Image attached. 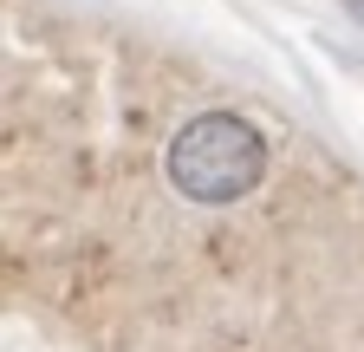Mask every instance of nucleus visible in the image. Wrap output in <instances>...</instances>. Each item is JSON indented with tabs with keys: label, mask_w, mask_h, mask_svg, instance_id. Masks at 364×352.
I'll return each mask as SVG.
<instances>
[{
	"label": "nucleus",
	"mask_w": 364,
	"mask_h": 352,
	"mask_svg": "<svg viewBox=\"0 0 364 352\" xmlns=\"http://www.w3.org/2000/svg\"><path fill=\"white\" fill-rule=\"evenodd\" d=\"M351 7H358V14H364V0H351Z\"/></svg>",
	"instance_id": "2"
},
{
	"label": "nucleus",
	"mask_w": 364,
	"mask_h": 352,
	"mask_svg": "<svg viewBox=\"0 0 364 352\" xmlns=\"http://www.w3.org/2000/svg\"><path fill=\"white\" fill-rule=\"evenodd\" d=\"M0 138L7 294L85 352H364V170L280 92L7 0Z\"/></svg>",
	"instance_id": "1"
}]
</instances>
